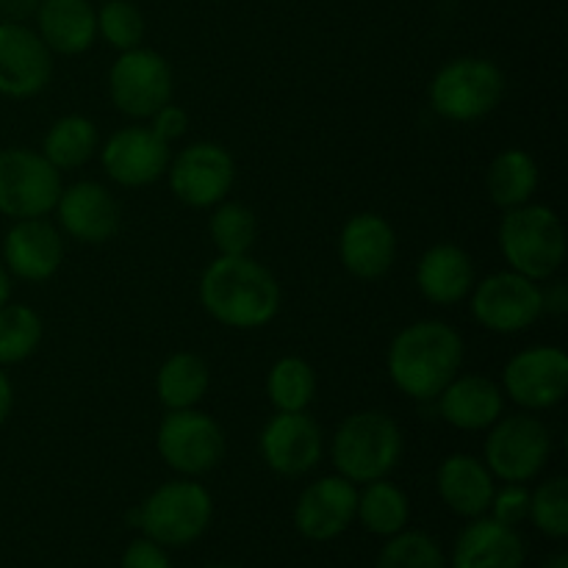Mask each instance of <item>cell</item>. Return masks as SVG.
Returning <instances> with one entry per match:
<instances>
[{
  "mask_svg": "<svg viewBox=\"0 0 568 568\" xmlns=\"http://www.w3.org/2000/svg\"><path fill=\"white\" fill-rule=\"evenodd\" d=\"M197 294L205 314L231 331H261L283 303L277 277L253 255H216L200 275Z\"/></svg>",
  "mask_w": 568,
  "mask_h": 568,
  "instance_id": "obj_1",
  "label": "cell"
},
{
  "mask_svg": "<svg viewBox=\"0 0 568 568\" xmlns=\"http://www.w3.org/2000/svg\"><path fill=\"white\" fill-rule=\"evenodd\" d=\"M464 336L442 320H419L392 338L386 353L388 381L414 403H433L464 366Z\"/></svg>",
  "mask_w": 568,
  "mask_h": 568,
  "instance_id": "obj_2",
  "label": "cell"
},
{
  "mask_svg": "<svg viewBox=\"0 0 568 568\" xmlns=\"http://www.w3.org/2000/svg\"><path fill=\"white\" fill-rule=\"evenodd\" d=\"M497 242L508 270L536 283L558 275L566 261V227L558 211L532 200L503 211Z\"/></svg>",
  "mask_w": 568,
  "mask_h": 568,
  "instance_id": "obj_3",
  "label": "cell"
},
{
  "mask_svg": "<svg viewBox=\"0 0 568 568\" xmlns=\"http://www.w3.org/2000/svg\"><path fill=\"white\" fill-rule=\"evenodd\" d=\"M405 438L397 422L386 410H355L331 438V460L336 475L355 486L383 480L403 460Z\"/></svg>",
  "mask_w": 568,
  "mask_h": 568,
  "instance_id": "obj_4",
  "label": "cell"
},
{
  "mask_svg": "<svg viewBox=\"0 0 568 568\" xmlns=\"http://www.w3.org/2000/svg\"><path fill=\"white\" fill-rule=\"evenodd\" d=\"M505 98V72L483 55H458L436 70L427 83L433 114L447 122H477L497 111Z\"/></svg>",
  "mask_w": 568,
  "mask_h": 568,
  "instance_id": "obj_5",
  "label": "cell"
},
{
  "mask_svg": "<svg viewBox=\"0 0 568 568\" xmlns=\"http://www.w3.org/2000/svg\"><path fill=\"white\" fill-rule=\"evenodd\" d=\"M211 516H214V499L209 488L194 477H178L155 488L139 505L133 521L142 527L144 538L161 547H186L209 530Z\"/></svg>",
  "mask_w": 568,
  "mask_h": 568,
  "instance_id": "obj_6",
  "label": "cell"
},
{
  "mask_svg": "<svg viewBox=\"0 0 568 568\" xmlns=\"http://www.w3.org/2000/svg\"><path fill=\"white\" fill-rule=\"evenodd\" d=\"M552 458V433L536 414H503L488 427L483 464L503 483H530Z\"/></svg>",
  "mask_w": 568,
  "mask_h": 568,
  "instance_id": "obj_7",
  "label": "cell"
},
{
  "mask_svg": "<svg viewBox=\"0 0 568 568\" xmlns=\"http://www.w3.org/2000/svg\"><path fill=\"white\" fill-rule=\"evenodd\" d=\"M469 314L483 331L516 336L544 316L541 283L514 270H499L475 281L469 292Z\"/></svg>",
  "mask_w": 568,
  "mask_h": 568,
  "instance_id": "obj_8",
  "label": "cell"
},
{
  "mask_svg": "<svg viewBox=\"0 0 568 568\" xmlns=\"http://www.w3.org/2000/svg\"><path fill=\"white\" fill-rule=\"evenodd\" d=\"M155 449L181 477H203L225 460L227 438L220 422L205 410H166L155 430Z\"/></svg>",
  "mask_w": 568,
  "mask_h": 568,
  "instance_id": "obj_9",
  "label": "cell"
},
{
  "mask_svg": "<svg viewBox=\"0 0 568 568\" xmlns=\"http://www.w3.org/2000/svg\"><path fill=\"white\" fill-rule=\"evenodd\" d=\"M61 189V172L42 153L31 148L0 150V214L11 222L50 216Z\"/></svg>",
  "mask_w": 568,
  "mask_h": 568,
  "instance_id": "obj_10",
  "label": "cell"
},
{
  "mask_svg": "<svg viewBox=\"0 0 568 568\" xmlns=\"http://www.w3.org/2000/svg\"><path fill=\"white\" fill-rule=\"evenodd\" d=\"M175 92L172 67L159 50L144 44L122 50L109 70V98L120 114L131 120H150Z\"/></svg>",
  "mask_w": 568,
  "mask_h": 568,
  "instance_id": "obj_11",
  "label": "cell"
},
{
  "mask_svg": "<svg viewBox=\"0 0 568 568\" xmlns=\"http://www.w3.org/2000/svg\"><path fill=\"white\" fill-rule=\"evenodd\" d=\"M505 397L527 414L558 408L568 394V355L555 344H532L510 355L499 383Z\"/></svg>",
  "mask_w": 568,
  "mask_h": 568,
  "instance_id": "obj_12",
  "label": "cell"
},
{
  "mask_svg": "<svg viewBox=\"0 0 568 568\" xmlns=\"http://www.w3.org/2000/svg\"><path fill=\"white\" fill-rule=\"evenodd\" d=\"M170 189L189 209H214L231 197L236 183V161L216 142H192L170 159Z\"/></svg>",
  "mask_w": 568,
  "mask_h": 568,
  "instance_id": "obj_13",
  "label": "cell"
},
{
  "mask_svg": "<svg viewBox=\"0 0 568 568\" xmlns=\"http://www.w3.org/2000/svg\"><path fill=\"white\" fill-rule=\"evenodd\" d=\"M170 159V144L139 122L114 131L100 148L103 172L122 189L153 186L166 175Z\"/></svg>",
  "mask_w": 568,
  "mask_h": 568,
  "instance_id": "obj_14",
  "label": "cell"
},
{
  "mask_svg": "<svg viewBox=\"0 0 568 568\" xmlns=\"http://www.w3.org/2000/svg\"><path fill=\"white\" fill-rule=\"evenodd\" d=\"M258 449L264 464L275 475L303 477L320 466L322 453H325V436L308 410L300 414H277L264 425L258 436Z\"/></svg>",
  "mask_w": 568,
  "mask_h": 568,
  "instance_id": "obj_15",
  "label": "cell"
},
{
  "mask_svg": "<svg viewBox=\"0 0 568 568\" xmlns=\"http://www.w3.org/2000/svg\"><path fill=\"white\" fill-rule=\"evenodd\" d=\"M53 78V53L26 22L0 20V94L28 100L44 92Z\"/></svg>",
  "mask_w": 568,
  "mask_h": 568,
  "instance_id": "obj_16",
  "label": "cell"
},
{
  "mask_svg": "<svg viewBox=\"0 0 568 568\" xmlns=\"http://www.w3.org/2000/svg\"><path fill=\"white\" fill-rule=\"evenodd\" d=\"M53 214L64 236L92 247L111 242L122 225L120 203L98 181H78L61 189Z\"/></svg>",
  "mask_w": 568,
  "mask_h": 568,
  "instance_id": "obj_17",
  "label": "cell"
},
{
  "mask_svg": "<svg viewBox=\"0 0 568 568\" xmlns=\"http://www.w3.org/2000/svg\"><path fill=\"white\" fill-rule=\"evenodd\" d=\"M338 261L355 281H381L397 261V231L375 211L353 214L338 233Z\"/></svg>",
  "mask_w": 568,
  "mask_h": 568,
  "instance_id": "obj_18",
  "label": "cell"
},
{
  "mask_svg": "<svg viewBox=\"0 0 568 568\" xmlns=\"http://www.w3.org/2000/svg\"><path fill=\"white\" fill-rule=\"evenodd\" d=\"M0 261L17 281H50L64 261V233L53 222H48V216L14 220L3 236V258Z\"/></svg>",
  "mask_w": 568,
  "mask_h": 568,
  "instance_id": "obj_19",
  "label": "cell"
},
{
  "mask_svg": "<svg viewBox=\"0 0 568 568\" xmlns=\"http://www.w3.org/2000/svg\"><path fill=\"white\" fill-rule=\"evenodd\" d=\"M358 486L342 475H327L311 483L294 505V527L308 541H331L355 521Z\"/></svg>",
  "mask_w": 568,
  "mask_h": 568,
  "instance_id": "obj_20",
  "label": "cell"
},
{
  "mask_svg": "<svg viewBox=\"0 0 568 568\" xmlns=\"http://www.w3.org/2000/svg\"><path fill=\"white\" fill-rule=\"evenodd\" d=\"M436 408L442 422L464 433L488 430L505 414V394L499 383L483 375H458L438 394Z\"/></svg>",
  "mask_w": 568,
  "mask_h": 568,
  "instance_id": "obj_21",
  "label": "cell"
},
{
  "mask_svg": "<svg viewBox=\"0 0 568 568\" xmlns=\"http://www.w3.org/2000/svg\"><path fill=\"white\" fill-rule=\"evenodd\" d=\"M477 281V270L471 255L458 244H433L416 261V288L433 305H458L469 297Z\"/></svg>",
  "mask_w": 568,
  "mask_h": 568,
  "instance_id": "obj_22",
  "label": "cell"
},
{
  "mask_svg": "<svg viewBox=\"0 0 568 568\" xmlns=\"http://www.w3.org/2000/svg\"><path fill=\"white\" fill-rule=\"evenodd\" d=\"M436 488L444 505L464 519L486 516L494 491H497L488 466L469 453H453L438 464Z\"/></svg>",
  "mask_w": 568,
  "mask_h": 568,
  "instance_id": "obj_23",
  "label": "cell"
},
{
  "mask_svg": "<svg viewBox=\"0 0 568 568\" xmlns=\"http://www.w3.org/2000/svg\"><path fill=\"white\" fill-rule=\"evenodd\" d=\"M37 28L53 55H81L98 42V9L89 0H39Z\"/></svg>",
  "mask_w": 568,
  "mask_h": 568,
  "instance_id": "obj_24",
  "label": "cell"
},
{
  "mask_svg": "<svg viewBox=\"0 0 568 568\" xmlns=\"http://www.w3.org/2000/svg\"><path fill=\"white\" fill-rule=\"evenodd\" d=\"M525 541L516 527L477 516L455 541L453 568H521Z\"/></svg>",
  "mask_w": 568,
  "mask_h": 568,
  "instance_id": "obj_25",
  "label": "cell"
},
{
  "mask_svg": "<svg viewBox=\"0 0 568 568\" xmlns=\"http://www.w3.org/2000/svg\"><path fill=\"white\" fill-rule=\"evenodd\" d=\"M538 164L527 150L508 148L491 159L486 170V194L499 211L516 209L536 197L538 192Z\"/></svg>",
  "mask_w": 568,
  "mask_h": 568,
  "instance_id": "obj_26",
  "label": "cell"
},
{
  "mask_svg": "<svg viewBox=\"0 0 568 568\" xmlns=\"http://www.w3.org/2000/svg\"><path fill=\"white\" fill-rule=\"evenodd\" d=\"M211 388V369L197 353H172L155 372V394L164 410L197 408Z\"/></svg>",
  "mask_w": 568,
  "mask_h": 568,
  "instance_id": "obj_27",
  "label": "cell"
},
{
  "mask_svg": "<svg viewBox=\"0 0 568 568\" xmlns=\"http://www.w3.org/2000/svg\"><path fill=\"white\" fill-rule=\"evenodd\" d=\"M100 150V131L89 116L67 114L48 128L42 139V155L59 172L78 170Z\"/></svg>",
  "mask_w": 568,
  "mask_h": 568,
  "instance_id": "obj_28",
  "label": "cell"
},
{
  "mask_svg": "<svg viewBox=\"0 0 568 568\" xmlns=\"http://www.w3.org/2000/svg\"><path fill=\"white\" fill-rule=\"evenodd\" d=\"M355 519L369 532L383 538H392L405 530L410 519V505L408 497L399 486H394L388 477L383 480L364 483L358 491V508H355Z\"/></svg>",
  "mask_w": 568,
  "mask_h": 568,
  "instance_id": "obj_29",
  "label": "cell"
},
{
  "mask_svg": "<svg viewBox=\"0 0 568 568\" xmlns=\"http://www.w3.org/2000/svg\"><path fill=\"white\" fill-rule=\"evenodd\" d=\"M266 397L277 414L308 410L316 397V372L300 355H283L266 372Z\"/></svg>",
  "mask_w": 568,
  "mask_h": 568,
  "instance_id": "obj_30",
  "label": "cell"
},
{
  "mask_svg": "<svg viewBox=\"0 0 568 568\" xmlns=\"http://www.w3.org/2000/svg\"><path fill=\"white\" fill-rule=\"evenodd\" d=\"M209 236L220 255H250L258 239V216L250 205L222 200L211 209Z\"/></svg>",
  "mask_w": 568,
  "mask_h": 568,
  "instance_id": "obj_31",
  "label": "cell"
},
{
  "mask_svg": "<svg viewBox=\"0 0 568 568\" xmlns=\"http://www.w3.org/2000/svg\"><path fill=\"white\" fill-rule=\"evenodd\" d=\"M44 336L42 316L22 303L0 305V366H17L31 358Z\"/></svg>",
  "mask_w": 568,
  "mask_h": 568,
  "instance_id": "obj_32",
  "label": "cell"
},
{
  "mask_svg": "<svg viewBox=\"0 0 568 568\" xmlns=\"http://www.w3.org/2000/svg\"><path fill=\"white\" fill-rule=\"evenodd\" d=\"M148 22L133 0H105L98 9V39L114 50H133L144 42Z\"/></svg>",
  "mask_w": 568,
  "mask_h": 568,
  "instance_id": "obj_33",
  "label": "cell"
},
{
  "mask_svg": "<svg viewBox=\"0 0 568 568\" xmlns=\"http://www.w3.org/2000/svg\"><path fill=\"white\" fill-rule=\"evenodd\" d=\"M530 519L544 536H568V480L564 475L547 477L536 491H530Z\"/></svg>",
  "mask_w": 568,
  "mask_h": 568,
  "instance_id": "obj_34",
  "label": "cell"
},
{
  "mask_svg": "<svg viewBox=\"0 0 568 568\" xmlns=\"http://www.w3.org/2000/svg\"><path fill=\"white\" fill-rule=\"evenodd\" d=\"M375 568H444V555L427 532L403 530L388 538Z\"/></svg>",
  "mask_w": 568,
  "mask_h": 568,
  "instance_id": "obj_35",
  "label": "cell"
},
{
  "mask_svg": "<svg viewBox=\"0 0 568 568\" xmlns=\"http://www.w3.org/2000/svg\"><path fill=\"white\" fill-rule=\"evenodd\" d=\"M488 514L499 525L508 527H519L521 521L530 519V491L525 488V483H508L499 491H494Z\"/></svg>",
  "mask_w": 568,
  "mask_h": 568,
  "instance_id": "obj_36",
  "label": "cell"
},
{
  "mask_svg": "<svg viewBox=\"0 0 568 568\" xmlns=\"http://www.w3.org/2000/svg\"><path fill=\"white\" fill-rule=\"evenodd\" d=\"M148 125L155 136L164 139L166 144H172V142H178V139L186 136L189 125H192V116H189L186 109H181V105H175L170 100V103L161 105V109L150 116Z\"/></svg>",
  "mask_w": 568,
  "mask_h": 568,
  "instance_id": "obj_37",
  "label": "cell"
},
{
  "mask_svg": "<svg viewBox=\"0 0 568 568\" xmlns=\"http://www.w3.org/2000/svg\"><path fill=\"white\" fill-rule=\"evenodd\" d=\"M122 568H172L164 547L150 538H136L122 555Z\"/></svg>",
  "mask_w": 568,
  "mask_h": 568,
  "instance_id": "obj_38",
  "label": "cell"
},
{
  "mask_svg": "<svg viewBox=\"0 0 568 568\" xmlns=\"http://www.w3.org/2000/svg\"><path fill=\"white\" fill-rule=\"evenodd\" d=\"M547 286H541V303H544V314L549 316H564L568 311V286L566 281H544Z\"/></svg>",
  "mask_w": 568,
  "mask_h": 568,
  "instance_id": "obj_39",
  "label": "cell"
},
{
  "mask_svg": "<svg viewBox=\"0 0 568 568\" xmlns=\"http://www.w3.org/2000/svg\"><path fill=\"white\" fill-rule=\"evenodd\" d=\"M39 0H0V17L6 22H22L37 14Z\"/></svg>",
  "mask_w": 568,
  "mask_h": 568,
  "instance_id": "obj_40",
  "label": "cell"
},
{
  "mask_svg": "<svg viewBox=\"0 0 568 568\" xmlns=\"http://www.w3.org/2000/svg\"><path fill=\"white\" fill-rule=\"evenodd\" d=\"M11 408H14V386H11L9 375L0 366V427L6 425V419L11 416Z\"/></svg>",
  "mask_w": 568,
  "mask_h": 568,
  "instance_id": "obj_41",
  "label": "cell"
},
{
  "mask_svg": "<svg viewBox=\"0 0 568 568\" xmlns=\"http://www.w3.org/2000/svg\"><path fill=\"white\" fill-rule=\"evenodd\" d=\"M11 281H14V277L9 275V270H6L3 261H0V305H6L11 300Z\"/></svg>",
  "mask_w": 568,
  "mask_h": 568,
  "instance_id": "obj_42",
  "label": "cell"
},
{
  "mask_svg": "<svg viewBox=\"0 0 568 568\" xmlns=\"http://www.w3.org/2000/svg\"><path fill=\"white\" fill-rule=\"evenodd\" d=\"M544 568H568V558L566 555H555L552 560H547V566Z\"/></svg>",
  "mask_w": 568,
  "mask_h": 568,
  "instance_id": "obj_43",
  "label": "cell"
},
{
  "mask_svg": "<svg viewBox=\"0 0 568 568\" xmlns=\"http://www.w3.org/2000/svg\"><path fill=\"white\" fill-rule=\"evenodd\" d=\"M214 568H233V566H214Z\"/></svg>",
  "mask_w": 568,
  "mask_h": 568,
  "instance_id": "obj_44",
  "label": "cell"
}]
</instances>
